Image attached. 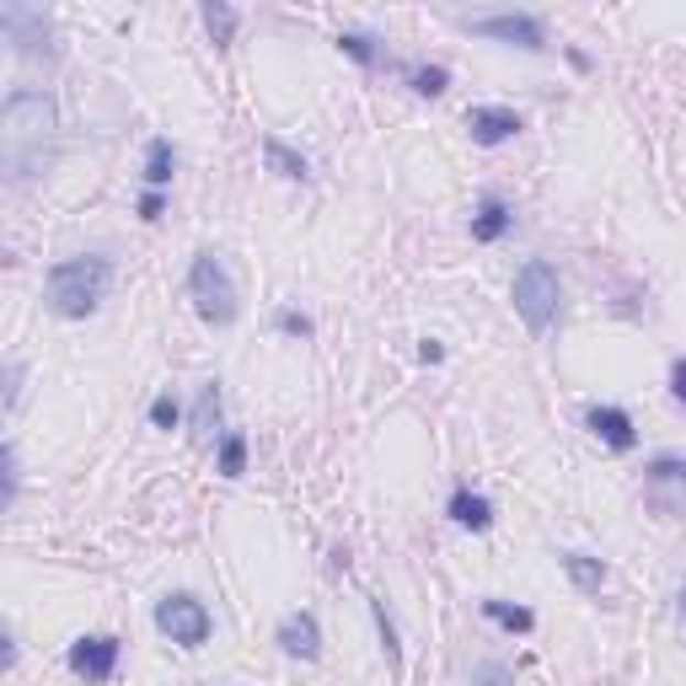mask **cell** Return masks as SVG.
<instances>
[{
	"mask_svg": "<svg viewBox=\"0 0 686 686\" xmlns=\"http://www.w3.org/2000/svg\"><path fill=\"white\" fill-rule=\"evenodd\" d=\"M108 284H113V263H108L102 252L59 258V263L48 269V280H43V301H48V312H54V317L81 323V317H91V312L102 306Z\"/></svg>",
	"mask_w": 686,
	"mask_h": 686,
	"instance_id": "1",
	"label": "cell"
},
{
	"mask_svg": "<svg viewBox=\"0 0 686 686\" xmlns=\"http://www.w3.org/2000/svg\"><path fill=\"white\" fill-rule=\"evenodd\" d=\"M0 123H6V162H11V177L28 183L39 172V156L33 145H43L54 134V97L39 91V86H17L0 108Z\"/></svg>",
	"mask_w": 686,
	"mask_h": 686,
	"instance_id": "2",
	"label": "cell"
},
{
	"mask_svg": "<svg viewBox=\"0 0 686 686\" xmlns=\"http://www.w3.org/2000/svg\"><path fill=\"white\" fill-rule=\"evenodd\" d=\"M558 301H564L558 269H553L547 258L521 263V274H515V312H521V323L531 327V333H547V327L558 323Z\"/></svg>",
	"mask_w": 686,
	"mask_h": 686,
	"instance_id": "3",
	"label": "cell"
},
{
	"mask_svg": "<svg viewBox=\"0 0 686 686\" xmlns=\"http://www.w3.org/2000/svg\"><path fill=\"white\" fill-rule=\"evenodd\" d=\"M188 295H194V306H199L204 323L215 327H231L237 323V284L226 274V263L215 258V252H199L194 263H188Z\"/></svg>",
	"mask_w": 686,
	"mask_h": 686,
	"instance_id": "4",
	"label": "cell"
},
{
	"mask_svg": "<svg viewBox=\"0 0 686 686\" xmlns=\"http://www.w3.org/2000/svg\"><path fill=\"white\" fill-rule=\"evenodd\" d=\"M156 628H162V639H172L177 649H204L209 633H215V617H209V606H204L199 596L177 590V596H162V601H156Z\"/></svg>",
	"mask_w": 686,
	"mask_h": 686,
	"instance_id": "5",
	"label": "cell"
},
{
	"mask_svg": "<svg viewBox=\"0 0 686 686\" xmlns=\"http://www.w3.org/2000/svg\"><path fill=\"white\" fill-rule=\"evenodd\" d=\"M467 28H472L478 39L510 43V48H525V54H542V48H547V28H542V17H531V11H493V17H467Z\"/></svg>",
	"mask_w": 686,
	"mask_h": 686,
	"instance_id": "6",
	"label": "cell"
},
{
	"mask_svg": "<svg viewBox=\"0 0 686 686\" xmlns=\"http://www.w3.org/2000/svg\"><path fill=\"white\" fill-rule=\"evenodd\" d=\"M0 33L17 43V54H43L48 48V17H43V6H22V0H6L0 6Z\"/></svg>",
	"mask_w": 686,
	"mask_h": 686,
	"instance_id": "7",
	"label": "cell"
},
{
	"mask_svg": "<svg viewBox=\"0 0 686 686\" xmlns=\"http://www.w3.org/2000/svg\"><path fill=\"white\" fill-rule=\"evenodd\" d=\"M119 654H123V644L113 639V633H86V639L70 644V671L86 676V682H113Z\"/></svg>",
	"mask_w": 686,
	"mask_h": 686,
	"instance_id": "8",
	"label": "cell"
},
{
	"mask_svg": "<svg viewBox=\"0 0 686 686\" xmlns=\"http://www.w3.org/2000/svg\"><path fill=\"white\" fill-rule=\"evenodd\" d=\"M585 429L601 445H611V450H633V445H639V429H633L628 407H611V403L590 407V413H585Z\"/></svg>",
	"mask_w": 686,
	"mask_h": 686,
	"instance_id": "9",
	"label": "cell"
},
{
	"mask_svg": "<svg viewBox=\"0 0 686 686\" xmlns=\"http://www.w3.org/2000/svg\"><path fill=\"white\" fill-rule=\"evenodd\" d=\"M280 649L290 660H317L323 654V628H317V611H290L280 622Z\"/></svg>",
	"mask_w": 686,
	"mask_h": 686,
	"instance_id": "10",
	"label": "cell"
},
{
	"mask_svg": "<svg viewBox=\"0 0 686 686\" xmlns=\"http://www.w3.org/2000/svg\"><path fill=\"white\" fill-rule=\"evenodd\" d=\"M467 129H472L478 145H504L525 129V119L515 108H467Z\"/></svg>",
	"mask_w": 686,
	"mask_h": 686,
	"instance_id": "11",
	"label": "cell"
},
{
	"mask_svg": "<svg viewBox=\"0 0 686 686\" xmlns=\"http://www.w3.org/2000/svg\"><path fill=\"white\" fill-rule=\"evenodd\" d=\"M445 515L456 525H467V531H488V525H493V504H488L483 493H472V488H456Z\"/></svg>",
	"mask_w": 686,
	"mask_h": 686,
	"instance_id": "12",
	"label": "cell"
},
{
	"mask_svg": "<svg viewBox=\"0 0 686 686\" xmlns=\"http://www.w3.org/2000/svg\"><path fill=\"white\" fill-rule=\"evenodd\" d=\"M510 226H515V209L504 199H493V194H488V199L478 204V215H472V237H478V242H499Z\"/></svg>",
	"mask_w": 686,
	"mask_h": 686,
	"instance_id": "13",
	"label": "cell"
},
{
	"mask_svg": "<svg viewBox=\"0 0 686 686\" xmlns=\"http://www.w3.org/2000/svg\"><path fill=\"white\" fill-rule=\"evenodd\" d=\"M558 564H564V574L574 579V590H579V596H601V585H606V564H601V558H590V553H564Z\"/></svg>",
	"mask_w": 686,
	"mask_h": 686,
	"instance_id": "14",
	"label": "cell"
},
{
	"mask_svg": "<svg viewBox=\"0 0 686 686\" xmlns=\"http://www.w3.org/2000/svg\"><path fill=\"white\" fill-rule=\"evenodd\" d=\"M263 162H269V172H280L284 183H306V177H312L306 156H301V151H290L284 140H274V134L263 140Z\"/></svg>",
	"mask_w": 686,
	"mask_h": 686,
	"instance_id": "15",
	"label": "cell"
},
{
	"mask_svg": "<svg viewBox=\"0 0 686 686\" xmlns=\"http://www.w3.org/2000/svg\"><path fill=\"white\" fill-rule=\"evenodd\" d=\"M215 424H220V381L199 386V403H194V445H209L215 440Z\"/></svg>",
	"mask_w": 686,
	"mask_h": 686,
	"instance_id": "16",
	"label": "cell"
},
{
	"mask_svg": "<svg viewBox=\"0 0 686 686\" xmlns=\"http://www.w3.org/2000/svg\"><path fill=\"white\" fill-rule=\"evenodd\" d=\"M172 166H177L172 140H151V145H145V188H151V194H162L166 183H172Z\"/></svg>",
	"mask_w": 686,
	"mask_h": 686,
	"instance_id": "17",
	"label": "cell"
},
{
	"mask_svg": "<svg viewBox=\"0 0 686 686\" xmlns=\"http://www.w3.org/2000/svg\"><path fill=\"white\" fill-rule=\"evenodd\" d=\"M215 472H220V478H242V472H247V435H242V429H226V435H220Z\"/></svg>",
	"mask_w": 686,
	"mask_h": 686,
	"instance_id": "18",
	"label": "cell"
},
{
	"mask_svg": "<svg viewBox=\"0 0 686 686\" xmlns=\"http://www.w3.org/2000/svg\"><path fill=\"white\" fill-rule=\"evenodd\" d=\"M483 617L499 622L504 633H531V628H536V617H531L525 606H510V601H483Z\"/></svg>",
	"mask_w": 686,
	"mask_h": 686,
	"instance_id": "19",
	"label": "cell"
},
{
	"mask_svg": "<svg viewBox=\"0 0 686 686\" xmlns=\"http://www.w3.org/2000/svg\"><path fill=\"white\" fill-rule=\"evenodd\" d=\"M644 478L654 488H682L686 493V456H654L644 467Z\"/></svg>",
	"mask_w": 686,
	"mask_h": 686,
	"instance_id": "20",
	"label": "cell"
},
{
	"mask_svg": "<svg viewBox=\"0 0 686 686\" xmlns=\"http://www.w3.org/2000/svg\"><path fill=\"white\" fill-rule=\"evenodd\" d=\"M407 86H413L418 97H440L445 86H450V70H445V65H413V70H407Z\"/></svg>",
	"mask_w": 686,
	"mask_h": 686,
	"instance_id": "21",
	"label": "cell"
},
{
	"mask_svg": "<svg viewBox=\"0 0 686 686\" xmlns=\"http://www.w3.org/2000/svg\"><path fill=\"white\" fill-rule=\"evenodd\" d=\"M204 28H209V39L215 43H231V33H237V11L231 6H204Z\"/></svg>",
	"mask_w": 686,
	"mask_h": 686,
	"instance_id": "22",
	"label": "cell"
},
{
	"mask_svg": "<svg viewBox=\"0 0 686 686\" xmlns=\"http://www.w3.org/2000/svg\"><path fill=\"white\" fill-rule=\"evenodd\" d=\"M370 611H375V628H381V644H386V660H392V671H403V649H398V628H392L386 606L370 601Z\"/></svg>",
	"mask_w": 686,
	"mask_h": 686,
	"instance_id": "23",
	"label": "cell"
},
{
	"mask_svg": "<svg viewBox=\"0 0 686 686\" xmlns=\"http://www.w3.org/2000/svg\"><path fill=\"white\" fill-rule=\"evenodd\" d=\"M338 48H344L349 59H360L364 70L375 65V39H364V33H344V39H338Z\"/></svg>",
	"mask_w": 686,
	"mask_h": 686,
	"instance_id": "24",
	"label": "cell"
},
{
	"mask_svg": "<svg viewBox=\"0 0 686 686\" xmlns=\"http://www.w3.org/2000/svg\"><path fill=\"white\" fill-rule=\"evenodd\" d=\"M177 418H183L177 398H172V392H162V398L151 403V424H156V429H177Z\"/></svg>",
	"mask_w": 686,
	"mask_h": 686,
	"instance_id": "25",
	"label": "cell"
},
{
	"mask_svg": "<svg viewBox=\"0 0 686 686\" xmlns=\"http://www.w3.org/2000/svg\"><path fill=\"white\" fill-rule=\"evenodd\" d=\"M274 323H280V333H290V338H312V317H301V312H290V306H284Z\"/></svg>",
	"mask_w": 686,
	"mask_h": 686,
	"instance_id": "26",
	"label": "cell"
},
{
	"mask_svg": "<svg viewBox=\"0 0 686 686\" xmlns=\"http://www.w3.org/2000/svg\"><path fill=\"white\" fill-rule=\"evenodd\" d=\"M17 488H22V467H17V445H6V504L17 499Z\"/></svg>",
	"mask_w": 686,
	"mask_h": 686,
	"instance_id": "27",
	"label": "cell"
},
{
	"mask_svg": "<svg viewBox=\"0 0 686 686\" xmlns=\"http://www.w3.org/2000/svg\"><path fill=\"white\" fill-rule=\"evenodd\" d=\"M472 682H478V686H510V671L488 660V665H478V671H472Z\"/></svg>",
	"mask_w": 686,
	"mask_h": 686,
	"instance_id": "28",
	"label": "cell"
},
{
	"mask_svg": "<svg viewBox=\"0 0 686 686\" xmlns=\"http://www.w3.org/2000/svg\"><path fill=\"white\" fill-rule=\"evenodd\" d=\"M22 403V364L11 360L6 364V407H17Z\"/></svg>",
	"mask_w": 686,
	"mask_h": 686,
	"instance_id": "29",
	"label": "cell"
},
{
	"mask_svg": "<svg viewBox=\"0 0 686 686\" xmlns=\"http://www.w3.org/2000/svg\"><path fill=\"white\" fill-rule=\"evenodd\" d=\"M671 398L686 407V360H676V370H671Z\"/></svg>",
	"mask_w": 686,
	"mask_h": 686,
	"instance_id": "30",
	"label": "cell"
},
{
	"mask_svg": "<svg viewBox=\"0 0 686 686\" xmlns=\"http://www.w3.org/2000/svg\"><path fill=\"white\" fill-rule=\"evenodd\" d=\"M162 209H166L162 194H145V199H140V220H162Z\"/></svg>",
	"mask_w": 686,
	"mask_h": 686,
	"instance_id": "31",
	"label": "cell"
},
{
	"mask_svg": "<svg viewBox=\"0 0 686 686\" xmlns=\"http://www.w3.org/2000/svg\"><path fill=\"white\" fill-rule=\"evenodd\" d=\"M418 360H424V364H440V360H445V349L435 344V338H424V344H418Z\"/></svg>",
	"mask_w": 686,
	"mask_h": 686,
	"instance_id": "32",
	"label": "cell"
},
{
	"mask_svg": "<svg viewBox=\"0 0 686 686\" xmlns=\"http://www.w3.org/2000/svg\"><path fill=\"white\" fill-rule=\"evenodd\" d=\"M676 601H682V606H676V611H682V622H686V590H682V596H676Z\"/></svg>",
	"mask_w": 686,
	"mask_h": 686,
	"instance_id": "33",
	"label": "cell"
}]
</instances>
